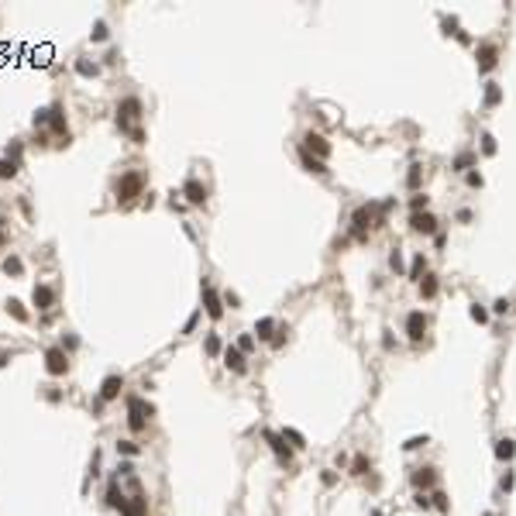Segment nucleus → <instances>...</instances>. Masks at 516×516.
Instances as JSON below:
<instances>
[{"label": "nucleus", "mask_w": 516, "mask_h": 516, "mask_svg": "<svg viewBox=\"0 0 516 516\" xmlns=\"http://www.w3.org/2000/svg\"><path fill=\"white\" fill-rule=\"evenodd\" d=\"M141 186H145V176L141 172H124L121 183H117V200L121 203H131L134 196H141Z\"/></svg>", "instance_id": "obj_1"}, {"label": "nucleus", "mask_w": 516, "mask_h": 516, "mask_svg": "<svg viewBox=\"0 0 516 516\" xmlns=\"http://www.w3.org/2000/svg\"><path fill=\"white\" fill-rule=\"evenodd\" d=\"M148 417H152V406L141 399V396H131V399H128V427H131V430H145Z\"/></svg>", "instance_id": "obj_2"}, {"label": "nucleus", "mask_w": 516, "mask_h": 516, "mask_svg": "<svg viewBox=\"0 0 516 516\" xmlns=\"http://www.w3.org/2000/svg\"><path fill=\"white\" fill-rule=\"evenodd\" d=\"M45 368H48V375H66V368H69L66 351L62 348H48L45 351Z\"/></svg>", "instance_id": "obj_3"}, {"label": "nucleus", "mask_w": 516, "mask_h": 516, "mask_svg": "<svg viewBox=\"0 0 516 516\" xmlns=\"http://www.w3.org/2000/svg\"><path fill=\"white\" fill-rule=\"evenodd\" d=\"M203 306H207V317H213V320L224 317V303H220V296L213 293L210 282H203Z\"/></svg>", "instance_id": "obj_4"}, {"label": "nucleus", "mask_w": 516, "mask_h": 516, "mask_svg": "<svg viewBox=\"0 0 516 516\" xmlns=\"http://www.w3.org/2000/svg\"><path fill=\"white\" fill-rule=\"evenodd\" d=\"M138 114H141V100H138V96H128V100L117 107V124L128 128V121H134Z\"/></svg>", "instance_id": "obj_5"}, {"label": "nucleus", "mask_w": 516, "mask_h": 516, "mask_svg": "<svg viewBox=\"0 0 516 516\" xmlns=\"http://www.w3.org/2000/svg\"><path fill=\"white\" fill-rule=\"evenodd\" d=\"M183 196L190 200L193 207H200V203H207V186H203L200 179H186V186H183Z\"/></svg>", "instance_id": "obj_6"}, {"label": "nucleus", "mask_w": 516, "mask_h": 516, "mask_svg": "<svg viewBox=\"0 0 516 516\" xmlns=\"http://www.w3.org/2000/svg\"><path fill=\"white\" fill-rule=\"evenodd\" d=\"M423 330H427V317H423L420 310H413V313L406 317V334H410V341H420Z\"/></svg>", "instance_id": "obj_7"}, {"label": "nucleus", "mask_w": 516, "mask_h": 516, "mask_svg": "<svg viewBox=\"0 0 516 516\" xmlns=\"http://www.w3.org/2000/svg\"><path fill=\"white\" fill-rule=\"evenodd\" d=\"M121 389H124V379H121V375H107V379H103V385H100V399H103V403L117 399V396H121Z\"/></svg>", "instance_id": "obj_8"}, {"label": "nucleus", "mask_w": 516, "mask_h": 516, "mask_svg": "<svg viewBox=\"0 0 516 516\" xmlns=\"http://www.w3.org/2000/svg\"><path fill=\"white\" fill-rule=\"evenodd\" d=\"M306 152H317L320 158H327V155H330V145H327L324 134H313V131H310V134H306Z\"/></svg>", "instance_id": "obj_9"}, {"label": "nucleus", "mask_w": 516, "mask_h": 516, "mask_svg": "<svg viewBox=\"0 0 516 516\" xmlns=\"http://www.w3.org/2000/svg\"><path fill=\"white\" fill-rule=\"evenodd\" d=\"M121 513L124 516H145L148 513V499L134 496V499H124V506H121Z\"/></svg>", "instance_id": "obj_10"}, {"label": "nucleus", "mask_w": 516, "mask_h": 516, "mask_svg": "<svg viewBox=\"0 0 516 516\" xmlns=\"http://www.w3.org/2000/svg\"><path fill=\"white\" fill-rule=\"evenodd\" d=\"M410 224H413V231H423V234H434V231H437V220H434L430 213H413Z\"/></svg>", "instance_id": "obj_11"}, {"label": "nucleus", "mask_w": 516, "mask_h": 516, "mask_svg": "<svg viewBox=\"0 0 516 516\" xmlns=\"http://www.w3.org/2000/svg\"><path fill=\"white\" fill-rule=\"evenodd\" d=\"M224 365H227L231 372H245V368H248V365H245V355H241L238 348H227V351H224Z\"/></svg>", "instance_id": "obj_12"}, {"label": "nucleus", "mask_w": 516, "mask_h": 516, "mask_svg": "<svg viewBox=\"0 0 516 516\" xmlns=\"http://www.w3.org/2000/svg\"><path fill=\"white\" fill-rule=\"evenodd\" d=\"M31 300H35V306H38V310H48V306H52V300H55V293H52L48 286H35V296H31Z\"/></svg>", "instance_id": "obj_13"}, {"label": "nucleus", "mask_w": 516, "mask_h": 516, "mask_svg": "<svg viewBox=\"0 0 516 516\" xmlns=\"http://www.w3.org/2000/svg\"><path fill=\"white\" fill-rule=\"evenodd\" d=\"M496 66V48L492 45H482V52H478V69H492Z\"/></svg>", "instance_id": "obj_14"}, {"label": "nucleus", "mask_w": 516, "mask_h": 516, "mask_svg": "<svg viewBox=\"0 0 516 516\" xmlns=\"http://www.w3.org/2000/svg\"><path fill=\"white\" fill-rule=\"evenodd\" d=\"M272 330H275V320H272V317H262V320L255 324V334H258L262 341H268V337H272Z\"/></svg>", "instance_id": "obj_15"}, {"label": "nucleus", "mask_w": 516, "mask_h": 516, "mask_svg": "<svg viewBox=\"0 0 516 516\" xmlns=\"http://www.w3.org/2000/svg\"><path fill=\"white\" fill-rule=\"evenodd\" d=\"M368 224H372V207H358V210H355V227H358V234H362Z\"/></svg>", "instance_id": "obj_16"}, {"label": "nucleus", "mask_w": 516, "mask_h": 516, "mask_svg": "<svg viewBox=\"0 0 516 516\" xmlns=\"http://www.w3.org/2000/svg\"><path fill=\"white\" fill-rule=\"evenodd\" d=\"M4 272H7V275H21V272H24V262H21L18 255H7V258H4Z\"/></svg>", "instance_id": "obj_17"}, {"label": "nucleus", "mask_w": 516, "mask_h": 516, "mask_svg": "<svg viewBox=\"0 0 516 516\" xmlns=\"http://www.w3.org/2000/svg\"><path fill=\"white\" fill-rule=\"evenodd\" d=\"M303 165H306L310 172H317V176H327V165L320 162V158H313L310 152H303Z\"/></svg>", "instance_id": "obj_18"}, {"label": "nucleus", "mask_w": 516, "mask_h": 516, "mask_svg": "<svg viewBox=\"0 0 516 516\" xmlns=\"http://www.w3.org/2000/svg\"><path fill=\"white\" fill-rule=\"evenodd\" d=\"M265 440L272 444V451H275L279 458H289V451H286V444H282V437H279V434H265Z\"/></svg>", "instance_id": "obj_19"}, {"label": "nucleus", "mask_w": 516, "mask_h": 516, "mask_svg": "<svg viewBox=\"0 0 516 516\" xmlns=\"http://www.w3.org/2000/svg\"><path fill=\"white\" fill-rule=\"evenodd\" d=\"M14 176H18V162L0 158V179H14Z\"/></svg>", "instance_id": "obj_20"}, {"label": "nucleus", "mask_w": 516, "mask_h": 516, "mask_svg": "<svg viewBox=\"0 0 516 516\" xmlns=\"http://www.w3.org/2000/svg\"><path fill=\"white\" fill-rule=\"evenodd\" d=\"M413 482H417V485H430V482H434V468H417V472H413Z\"/></svg>", "instance_id": "obj_21"}, {"label": "nucleus", "mask_w": 516, "mask_h": 516, "mask_svg": "<svg viewBox=\"0 0 516 516\" xmlns=\"http://www.w3.org/2000/svg\"><path fill=\"white\" fill-rule=\"evenodd\" d=\"M7 313H14V320H21V324L28 320V310H24L18 300H11V303H7Z\"/></svg>", "instance_id": "obj_22"}, {"label": "nucleus", "mask_w": 516, "mask_h": 516, "mask_svg": "<svg viewBox=\"0 0 516 516\" xmlns=\"http://www.w3.org/2000/svg\"><path fill=\"white\" fill-rule=\"evenodd\" d=\"M76 73H79V76H96L100 69H96L93 62H86V59H79V62H76Z\"/></svg>", "instance_id": "obj_23"}, {"label": "nucleus", "mask_w": 516, "mask_h": 516, "mask_svg": "<svg viewBox=\"0 0 516 516\" xmlns=\"http://www.w3.org/2000/svg\"><path fill=\"white\" fill-rule=\"evenodd\" d=\"M423 268H427V262H423V255H417V258H413V265H410V279H420Z\"/></svg>", "instance_id": "obj_24"}, {"label": "nucleus", "mask_w": 516, "mask_h": 516, "mask_svg": "<svg viewBox=\"0 0 516 516\" xmlns=\"http://www.w3.org/2000/svg\"><path fill=\"white\" fill-rule=\"evenodd\" d=\"M513 451H516V447H513V440H509V437H506V440H499V447H496V454H499V458H513Z\"/></svg>", "instance_id": "obj_25"}, {"label": "nucleus", "mask_w": 516, "mask_h": 516, "mask_svg": "<svg viewBox=\"0 0 516 516\" xmlns=\"http://www.w3.org/2000/svg\"><path fill=\"white\" fill-rule=\"evenodd\" d=\"M282 437L293 440V447H303V434H300V430H293V427H286V430H282Z\"/></svg>", "instance_id": "obj_26"}, {"label": "nucleus", "mask_w": 516, "mask_h": 516, "mask_svg": "<svg viewBox=\"0 0 516 516\" xmlns=\"http://www.w3.org/2000/svg\"><path fill=\"white\" fill-rule=\"evenodd\" d=\"M472 320H478V324H485V320H489V310H485V306H472Z\"/></svg>", "instance_id": "obj_27"}, {"label": "nucleus", "mask_w": 516, "mask_h": 516, "mask_svg": "<svg viewBox=\"0 0 516 516\" xmlns=\"http://www.w3.org/2000/svg\"><path fill=\"white\" fill-rule=\"evenodd\" d=\"M207 355H220V337H217V334L207 337Z\"/></svg>", "instance_id": "obj_28"}, {"label": "nucleus", "mask_w": 516, "mask_h": 516, "mask_svg": "<svg viewBox=\"0 0 516 516\" xmlns=\"http://www.w3.org/2000/svg\"><path fill=\"white\" fill-rule=\"evenodd\" d=\"M423 296H434V293H437V279H434V275H427V282H423Z\"/></svg>", "instance_id": "obj_29"}, {"label": "nucleus", "mask_w": 516, "mask_h": 516, "mask_svg": "<svg viewBox=\"0 0 516 516\" xmlns=\"http://www.w3.org/2000/svg\"><path fill=\"white\" fill-rule=\"evenodd\" d=\"M234 348H238V351H241V355H245V351H251V348H255V341H251L248 334H245V337H241V341L234 344Z\"/></svg>", "instance_id": "obj_30"}, {"label": "nucleus", "mask_w": 516, "mask_h": 516, "mask_svg": "<svg viewBox=\"0 0 516 516\" xmlns=\"http://www.w3.org/2000/svg\"><path fill=\"white\" fill-rule=\"evenodd\" d=\"M482 148H485V155H492V152H496V138L485 134V138H482Z\"/></svg>", "instance_id": "obj_31"}, {"label": "nucleus", "mask_w": 516, "mask_h": 516, "mask_svg": "<svg viewBox=\"0 0 516 516\" xmlns=\"http://www.w3.org/2000/svg\"><path fill=\"white\" fill-rule=\"evenodd\" d=\"M117 451H124V454H138V444H131V440H121V444H117Z\"/></svg>", "instance_id": "obj_32"}, {"label": "nucleus", "mask_w": 516, "mask_h": 516, "mask_svg": "<svg viewBox=\"0 0 516 516\" xmlns=\"http://www.w3.org/2000/svg\"><path fill=\"white\" fill-rule=\"evenodd\" d=\"M93 38H96V41H103V38H107V24H103V21H100V24L93 28Z\"/></svg>", "instance_id": "obj_33"}, {"label": "nucleus", "mask_w": 516, "mask_h": 516, "mask_svg": "<svg viewBox=\"0 0 516 516\" xmlns=\"http://www.w3.org/2000/svg\"><path fill=\"white\" fill-rule=\"evenodd\" d=\"M499 96H502V93H499V86H489V93H485V100H489V103H499Z\"/></svg>", "instance_id": "obj_34"}, {"label": "nucleus", "mask_w": 516, "mask_h": 516, "mask_svg": "<svg viewBox=\"0 0 516 516\" xmlns=\"http://www.w3.org/2000/svg\"><path fill=\"white\" fill-rule=\"evenodd\" d=\"M406 183H410V186H417V183H420V165H413V169H410V179H406Z\"/></svg>", "instance_id": "obj_35"}, {"label": "nucleus", "mask_w": 516, "mask_h": 516, "mask_svg": "<svg viewBox=\"0 0 516 516\" xmlns=\"http://www.w3.org/2000/svg\"><path fill=\"white\" fill-rule=\"evenodd\" d=\"M427 207V196H413V213H420Z\"/></svg>", "instance_id": "obj_36"}, {"label": "nucleus", "mask_w": 516, "mask_h": 516, "mask_svg": "<svg viewBox=\"0 0 516 516\" xmlns=\"http://www.w3.org/2000/svg\"><path fill=\"white\" fill-rule=\"evenodd\" d=\"M389 265H392V268H403V255H399V251H392V255H389Z\"/></svg>", "instance_id": "obj_37"}, {"label": "nucleus", "mask_w": 516, "mask_h": 516, "mask_svg": "<svg viewBox=\"0 0 516 516\" xmlns=\"http://www.w3.org/2000/svg\"><path fill=\"white\" fill-rule=\"evenodd\" d=\"M365 468H368V461H365V458L355 461V475H365Z\"/></svg>", "instance_id": "obj_38"}, {"label": "nucleus", "mask_w": 516, "mask_h": 516, "mask_svg": "<svg viewBox=\"0 0 516 516\" xmlns=\"http://www.w3.org/2000/svg\"><path fill=\"white\" fill-rule=\"evenodd\" d=\"M420 444H427V437H413V440H406V447L413 451V447H420Z\"/></svg>", "instance_id": "obj_39"}, {"label": "nucleus", "mask_w": 516, "mask_h": 516, "mask_svg": "<svg viewBox=\"0 0 516 516\" xmlns=\"http://www.w3.org/2000/svg\"><path fill=\"white\" fill-rule=\"evenodd\" d=\"M492 310H496V313H506V310H509V303H506V300H496V306H492Z\"/></svg>", "instance_id": "obj_40"}, {"label": "nucleus", "mask_w": 516, "mask_h": 516, "mask_svg": "<svg viewBox=\"0 0 516 516\" xmlns=\"http://www.w3.org/2000/svg\"><path fill=\"white\" fill-rule=\"evenodd\" d=\"M4 365H7V355H4V351H0V368H4Z\"/></svg>", "instance_id": "obj_41"}]
</instances>
